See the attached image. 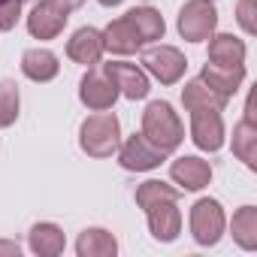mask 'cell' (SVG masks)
<instances>
[{
  "label": "cell",
  "mask_w": 257,
  "mask_h": 257,
  "mask_svg": "<svg viewBox=\"0 0 257 257\" xmlns=\"http://www.w3.org/2000/svg\"><path fill=\"white\" fill-rule=\"evenodd\" d=\"M179 197H182V191L161 179H149L137 188V206L146 212L149 230L158 242H173L182 233Z\"/></svg>",
  "instance_id": "6da1fadb"
},
{
  "label": "cell",
  "mask_w": 257,
  "mask_h": 257,
  "mask_svg": "<svg viewBox=\"0 0 257 257\" xmlns=\"http://www.w3.org/2000/svg\"><path fill=\"white\" fill-rule=\"evenodd\" d=\"M143 137L170 155L185 140V124L167 100H152L143 112Z\"/></svg>",
  "instance_id": "7a4b0ae2"
},
{
  "label": "cell",
  "mask_w": 257,
  "mask_h": 257,
  "mask_svg": "<svg viewBox=\"0 0 257 257\" xmlns=\"http://www.w3.org/2000/svg\"><path fill=\"white\" fill-rule=\"evenodd\" d=\"M79 146L88 158H112L121 146V121L115 112H94L79 127Z\"/></svg>",
  "instance_id": "3957f363"
},
{
  "label": "cell",
  "mask_w": 257,
  "mask_h": 257,
  "mask_svg": "<svg viewBox=\"0 0 257 257\" xmlns=\"http://www.w3.org/2000/svg\"><path fill=\"white\" fill-rule=\"evenodd\" d=\"M218 28V10L212 0H188L179 10V34L188 43H203Z\"/></svg>",
  "instance_id": "277c9868"
},
{
  "label": "cell",
  "mask_w": 257,
  "mask_h": 257,
  "mask_svg": "<svg viewBox=\"0 0 257 257\" xmlns=\"http://www.w3.org/2000/svg\"><path fill=\"white\" fill-rule=\"evenodd\" d=\"M79 100L91 109V112H103V109H112L115 100H118V85L115 79L109 76L106 64H94L82 82H79Z\"/></svg>",
  "instance_id": "5b68a950"
},
{
  "label": "cell",
  "mask_w": 257,
  "mask_h": 257,
  "mask_svg": "<svg viewBox=\"0 0 257 257\" xmlns=\"http://www.w3.org/2000/svg\"><path fill=\"white\" fill-rule=\"evenodd\" d=\"M227 218L218 200L203 197L191 206V236L197 245H218V239L224 236Z\"/></svg>",
  "instance_id": "8992f818"
},
{
  "label": "cell",
  "mask_w": 257,
  "mask_h": 257,
  "mask_svg": "<svg viewBox=\"0 0 257 257\" xmlns=\"http://www.w3.org/2000/svg\"><path fill=\"white\" fill-rule=\"evenodd\" d=\"M118 164L127 170V173H149L155 167H161L167 161V152L158 149L155 143H149L143 134H134L127 137L121 146H118Z\"/></svg>",
  "instance_id": "52a82bcc"
},
{
  "label": "cell",
  "mask_w": 257,
  "mask_h": 257,
  "mask_svg": "<svg viewBox=\"0 0 257 257\" xmlns=\"http://www.w3.org/2000/svg\"><path fill=\"white\" fill-rule=\"evenodd\" d=\"M143 70L152 73L161 85H176L185 76L188 61L176 46H152L143 52Z\"/></svg>",
  "instance_id": "ba28073f"
},
{
  "label": "cell",
  "mask_w": 257,
  "mask_h": 257,
  "mask_svg": "<svg viewBox=\"0 0 257 257\" xmlns=\"http://www.w3.org/2000/svg\"><path fill=\"white\" fill-rule=\"evenodd\" d=\"M191 140L203 152H218L224 146V118L218 109H191Z\"/></svg>",
  "instance_id": "9c48e42d"
},
{
  "label": "cell",
  "mask_w": 257,
  "mask_h": 257,
  "mask_svg": "<svg viewBox=\"0 0 257 257\" xmlns=\"http://www.w3.org/2000/svg\"><path fill=\"white\" fill-rule=\"evenodd\" d=\"M67 22H70L67 10L55 7L52 0H40V4L31 10V16H28V31H31L34 40H55L67 28Z\"/></svg>",
  "instance_id": "30bf717a"
},
{
  "label": "cell",
  "mask_w": 257,
  "mask_h": 257,
  "mask_svg": "<svg viewBox=\"0 0 257 257\" xmlns=\"http://www.w3.org/2000/svg\"><path fill=\"white\" fill-rule=\"evenodd\" d=\"M109 76L115 79L118 85V94H124L127 100H146L149 91H152V82H149V73L137 64H124V61H112L106 64Z\"/></svg>",
  "instance_id": "8fae6325"
},
{
  "label": "cell",
  "mask_w": 257,
  "mask_h": 257,
  "mask_svg": "<svg viewBox=\"0 0 257 257\" xmlns=\"http://www.w3.org/2000/svg\"><path fill=\"white\" fill-rule=\"evenodd\" d=\"M170 176L182 191H203L212 182V167H209V161H203L197 155H182L173 161Z\"/></svg>",
  "instance_id": "7c38bea8"
},
{
  "label": "cell",
  "mask_w": 257,
  "mask_h": 257,
  "mask_svg": "<svg viewBox=\"0 0 257 257\" xmlns=\"http://www.w3.org/2000/svg\"><path fill=\"white\" fill-rule=\"evenodd\" d=\"M200 79L218 94V97H224V100H230L236 91H239V85H242V79H245V64H236V67H227V64H212V61H206L203 64V73H200Z\"/></svg>",
  "instance_id": "4fadbf2b"
},
{
  "label": "cell",
  "mask_w": 257,
  "mask_h": 257,
  "mask_svg": "<svg viewBox=\"0 0 257 257\" xmlns=\"http://www.w3.org/2000/svg\"><path fill=\"white\" fill-rule=\"evenodd\" d=\"M67 55H70V61L82 64V67L100 64V58H103V34L97 28H79L67 40Z\"/></svg>",
  "instance_id": "5bb4252c"
},
{
  "label": "cell",
  "mask_w": 257,
  "mask_h": 257,
  "mask_svg": "<svg viewBox=\"0 0 257 257\" xmlns=\"http://www.w3.org/2000/svg\"><path fill=\"white\" fill-rule=\"evenodd\" d=\"M100 34H103V52H112V55H134V52L143 49V43H140L134 25L127 22L124 16L115 19V22H109L106 31H100Z\"/></svg>",
  "instance_id": "9a60e30c"
},
{
  "label": "cell",
  "mask_w": 257,
  "mask_h": 257,
  "mask_svg": "<svg viewBox=\"0 0 257 257\" xmlns=\"http://www.w3.org/2000/svg\"><path fill=\"white\" fill-rule=\"evenodd\" d=\"M28 245H31V251L40 254V257H58V254L64 251V245H67V239H64V230H61L58 224L40 221V224L31 227Z\"/></svg>",
  "instance_id": "2e32d148"
},
{
  "label": "cell",
  "mask_w": 257,
  "mask_h": 257,
  "mask_svg": "<svg viewBox=\"0 0 257 257\" xmlns=\"http://www.w3.org/2000/svg\"><path fill=\"white\" fill-rule=\"evenodd\" d=\"M124 19L134 25V31H137V37H140L143 46L158 43V40H164V34H167L164 16H161L158 10H152V7H137V10H131V13H124Z\"/></svg>",
  "instance_id": "e0dca14e"
},
{
  "label": "cell",
  "mask_w": 257,
  "mask_h": 257,
  "mask_svg": "<svg viewBox=\"0 0 257 257\" xmlns=\"http://www.w3.org/2000/svg\"><path fill=\"white\" fill-rule=\"evenodd\" d=\"M22 73L31 82H52L61 73V64H58L55 52H49V49H28L22 55Z\"/></svg>",
  "instance_id": "ac0fdd59"
},
{
  "label": "cell",
  "mask_w": 257,
  "mask_h": 257,
  "mask_svg": "<svg viewBox=\"0 0 257 257\" xmlns=\"http://www.w3.org/2000/svg\"><path fill=\"white\" fill-rule=\"evenodd\" d=\"M115 251H118V239L103 227H88L76 239L79 257H115Z\"/></svg>",
  "instance_id": "d6986e66"
},
{
  "label": "cell",
  "mask_w": 257,
  "mask_h": 257,
  "mask_svg": "<svg viewBox=\"0 0 257 257\" xmlns=\"http://www.w3.org/2000/svg\"><path fill=\"white\" fill-rule=\"evenodd\" d=\"M209 61L212 64H245V43L233 34H212L209 37Z\"/></svg>",
  "instance_id": "ffe728a7"
},
{
  "label": "cell",
  "mask_w": 257,
  "mask_h": 257,
  "mask_svg": "<svg viewBox=\"0 0 257 257\" xmlns=\"http://www.w3.org/2000/svg\"><path fill=\"white\" fill-rule=\"evenodd\" d=\"M182 103H185L188 112H191V109H218V112H224V106H227V100L218 97L203 79L185 82V88H182Z\"/></svg>",
  "instance_id": "44dd1931"
},
{
  "label": "cell",
  "mask_w": 257,
  "mask_h": 257,
  "mask_svg": "<svg viewBox=\"0 0 257 257\" xmlns=\"http://www.w3.org/2000/svg\"><path fill=\"white\" fill-rule=\"evenodd\" d=\"M233 155L248 170H257V124H251V121L242 118L233 127Z\"/></svg>",
  "instance_id": "7402d4cb"
},
{
  "label": "cell",
  "mask_w": 257,
  "mask_h": 257,
  "mask_svg": "<svg viewBox=\"0 0 257 257\" xmlns=\"http://www.w3.org/2000/svg\"><path fill=\"white\" fill-rule=\"evenodd\" d=\"M230 233H233L239 248L254 251L257 248V209L254 206H242L233 215V221H230Z\"/></svg>",
  "instance_id": "603a6c76"
},
{
  "label": "cell",
  "mask_w": 257,
  "mask_h": 257,
  "mask_svg": "<svg viewBox=\"0 0 257 257\" xmlns=\"http://www.w3.org/2000/svg\"><path fill=\"white\" fill-rule=\"evenodd\" d=\"M19 106H22V100H19V85L10 82V79H4V82H0V127L16 124Z\"/></svg>",
  "instance_id": "cb8c5ba5"
},
{
  "label": "cell",
  "mask_w": 257,
  "mask_h": 257,
  "mask_svg": "<svg viewBox=\"0 0 257 257\" xmlns=\"http://www.w3.org/2000/svg\"><path fill=\"white\" fill-rule=\"evenodd\" d=\"M28 0H0V31H13Z\"/></svg>",
  "instance_id": "d4e9b609"
},
{
  "label": "cell",
  "mask_w": 257,
  "mask_h": 257,
  "mask_svg": "<svg viewBox=\"0 0 257 257\" xmlns=\"http://www.w3.org/2000/svg\"><path fill=\"white\" fill-rule=\"evenodd\" d=\"M254 7L257 0H239L236 4V22L245 34H257V19H254Z\"/></svg>",
  "instance_id": "484cf974"
},
{
  "label": "cell",
  "mask_w": 257,
  "mask_h": 257,
  "mask_svg": "<svg viewBox=\"0 0 257 257\" xmlns=\"http://www.w3.org/2000/svg\"><path fill=\"white\" fill-rule=\"evenodd\" d=\"M0 254L19 257V254H22V245H19V242H13V239H0Z\"/></svg>",
  "instance_id": "4316f807"
},
{
  "label": "cell",
  "mask_w": 257,
  "mask_h": 257,
  "mask_svg": "<svg viewBox=\"0 0 257 257\" xmlns=\"http://www.w3.org/2000/svg\"><path fill=\"white\" fill-rule=\"evenodd\" d=\"M55 7H61V10H67V13H73V10H79L85 0H52Z\"/></svg>",
  "instance_id": "83f0119b"
},
{
  "label": "cell",
  "mask_w": 257,
  "mask_h": 257,
  "mask_svg": "<svg viewBox=\"0 0 257 257\" xmlns=\"http://www.w3.org/2000/svg\"><path fill=\"white\" fill-rule=\"evenodd\" d=\"M245 121L257 124V118H254V94H248V103H245Z\"/></svg>",
  "instance_id": "f1b7e54d"
},
{
  "label": "cell",
  "mask_w": 257,
  "mask_h": 257,
  "mask_svg": "<svg viewBox=\"0 0 257 257\" xmlns=\"http://www.w3.org/2000/svg\"><path fill=\"white\" fill-rule=\"evenodd\" d=\"M100 4H103V7H118L121 0H100Z\"/></svg>",
  "instance_id": "f546056e"
}]
</instances>
